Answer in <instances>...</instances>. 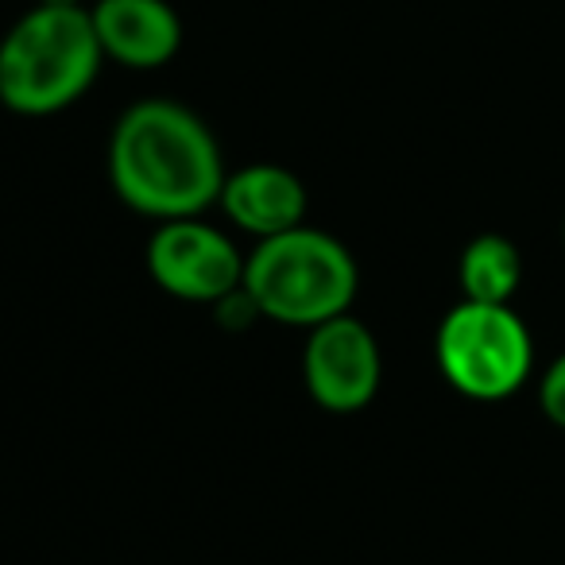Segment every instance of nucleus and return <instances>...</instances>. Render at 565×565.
I'll list each match as a JSON object with an SVG mask.
<instances>
[{
	"mask_svg": "<svg viewBox=\"0 0 565 565\" xmlns=\"http://www.w3.org/2000/svg\"><path fill=\"white\" fill-rule=\"evenodd\" d=\"M217 202L233 225H241L244 233L259 236V241L299 228L302 217H307L302 179L275 163H252L236 174H225Z\"/></svg>",
	"mask_w": 565,
	"mask_h": 565,
	"instance_id": "obj_8",
	"label": "nucleus"
},
{
	"mask_svg": "<svg viewBox=\"0 0 565 565\" xmlns=\"http://www.w3.org/2000/svg\"><path fill=\"white\" fill-rule=\"evenodd\" d=\"M307 387L326 411H361L380 387V345L364 322L338 315L315 326L302 356Z\"/></svg>",
	"mask_w": 565,
	"mask_h": 565,
	"instance_id": "obj_6",
	"label": "nucleus"
},
{
	"mask_svg": "<svg viewBox=\"0 0 565 565\" xmlns=\"http://www.w3.org/2000/svg\"><path fill=\"white\" fill-rule=\"evenodd\" d=\"M105 63L86 4H35L0 40V102L20 117L74 105Z\"/></svg>",
	"mask_w": 565,
	"mask_h": 565,
	"instance_id": "obj_2",
	"label": "nucleus"
},
{
	"mask_svg": "<svg viewBox=\"0 0 565 565\" xmlns=\"http://www.w3.org/2000/svg\"><path fill=\"white\" fill-rule=\"evenodd\" d=\"M148 271L182 302H225L241 291L244 259L221 228L198 217L163 221L148 244Z\"/></svg>",
	"mask_w": 565,
	"mask_h": 565,
	"instance_id": "obj_5",
	"label": "nucleus"
},
{
	"mask_svg": "<svg viewBox=\"0 0 565 565\" xmlns=\"http://www.w3.org/2000/svg\"><path fill=\"white\" fill-rule=\"evenodd\" d=\"M43 4H82V0H43Z\"/></svg>",
	"mask_w": 565,
	"mask_h": 565,
	"instance_id": "obj_11",
	"label": "nucleus"
},
{
	"mask_svg": "<svg viewBox=\"0 0 565 565\" xmlns=\"http://www.w3.org/2000/svg\"><path fill=\"white\" fill-rule=\"evenodd\" d=\"M461 291L472 302H511L523 282V256L500 233H484L461 252Z\"/></svg>",
	"mask_w": 565,
	"mask_h": 565,
	"instance_id": "obj_9",
	"label": "nucleus"
},
{
	"mask_svg": "<svg viewBox=\"0 0 565 565\" xmlns=\"http://www.w3.org/2000/svg\"><path fill=\"white\" fill-rule=\"evenodd\" d=\"M109 179L120 202L159 221L198 217L221 198L225 163L205 120L179 102H136L109 140Z\"/></svg>",
	"mask_w": 565,
	"mask_h": 565,
	"instance_id": "obj_1",
	"label": "nucleus"
},
{
	"mask_svg": "<svg viewBox=\"0 0 565 565\" xmlns=\"http://www.w3.org/2000/svg\"><path fill=\"white\" fill-rule=\"evenodd\" d=\"M89 20L105 58L132 71H156L182 47V20L167 0H94Z\"/></svg>",
	"mask_w": 565,
	"mask_h": 565,
	"instance_id": "obj_7",
	"label": "nucleus"
},
{
	"mask_svg": "<svg viewBox=\"0 0 565 565\" xmlns=\"http://www.w3.org/2000/svg\"><path fill=\"white\" fill-rule=\"evenodd\" d=\"M434 353L446 384L477 403L515 395L534 369L531 330L511 302H457L441 318Z\"/></svg>",
	"mask_w": 565,
	"mask_h": 565,
	"instance_id": "obj_4",
	"label": "nucleus"
},
{
	"mask_svg": "<svg viewBox=\"0 0 565 565\" xmlns=\"http://www.w3.org/2000/svg\"><path fill=\"white\" fill-rule=\"evenodd\" d=\"M539 403H542V415L565 430V353L554 356V361H550V369L542 372Z\"/></svg>",
	"mask_w": 565,
	"mask_h": 565,
	"instance_id": "obj_10",
	"label": "nucleus"
},
{
	"mask_svg": "<svg viewBox=\"0 0 565 565\" xmlns=\"http://www.w3.org/2000/svg\"><path fill=\"white\" fill-rule=\"evenodd\" d=\"M241 291L256 315L315 330L330 318L349 315L356 264L338 236L299 225L259 241V248L244 259Z\"/></svg>",
	"mask_w": 565,
	"mask_h": 565,
	"instance_id": "obj_3",
	"label": "nucleus"
}]
</instances>
